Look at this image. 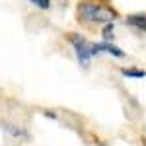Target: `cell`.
Returning <instances> with one entry per match:
<instances>
[{"label": "cell", "mask_w": 146, "mask_h": 146, "mask_svg": "<svg viewBox=\"0 0 146 146\" xmlns=\"http://www.w3.org/2000/svg\"><path fill=\"white\" fill-rule=\"evenodd\" d=\"M68 39H70V43H72V47H74V51H76V56H78L80 64H82V66H88L90 60H92V56H94L92 43H88L82 35H76V33H70Z\"/></svg>", "instance_id": "cell-2"}, {"label": "cell", "mask_w": 146, "mask_h": 146, "mask_svg": "<svg viewBox=\"0 0 146 146\" xmlns=\"http://www.w3.org/2000/svg\"><path fill=\"white\" fill-rule=\"evenodd\" d=\"M127 22L131 23V25H135V27H138V29L146 31V16L144 14H133V16L127 18Z\"/></svg>", "instance_id": "cell-4"}, {"label": "cell", "mask_w": 146, "mask_h": 146, "mask_svg": "<svg viewBox=\"0 0 146 146\" xmlns=\"http://www.w3.org/2000/svg\"><path fill=\"white\" fill-rule=\"evenodd\" d=\"M103 39H105V43H109V39H113V23H107L105 27H103Z\"/></svg>", "instance_id": "cell-6"}, {"label": "cell", "mask_w": 146, "mask_h": 146, "mask_svg": "<svg viewBox=\"0 0 146 146\" xmlns=\"http://www.w3.org/2000/svg\"><path fill=\"white\" fill-rule=\"evenodd\" d=\"M92 51H94V55H98V53H101V51H105V53H109V55H115V56H119V58H123L125 53L119 49V47H115L111 45V43H94L92 45Z\"/></svg>", "instance_id": "cell-3"}, {"label": "cell", "mask_w": 146, "mask_h": 146, "mask_svg": "<svg viewBox=\"0 0 146 146\" xmlns=\"http://www.w3.org/2000/svg\"><path fill=\"white\" fill-rule=\"evenodd\" d=\"M117 18V12L111 6L96 2V0H82L78 4V20L84 22H101V23H111Z\"/></svg>", "instance_id": "cell-1"}, {"label": "cell", "mask_w": 146, "mask_h": 146, "mask_svg": "<svg viewBox=\"0 0 146 146\" xmlns=\"http://www.w3.org/2000/svg\"><path fill=\"white\" fill-rule=\"evenodd\" d=\"M121 74L127 78H146V70H138V68H123Z\"/></svg>", "instance_id": "cell-5"}, {"label": "cell", "mask_w": 146, "mask_h": 146, "mask_svg": "<svg viewBox=\"0 0 146 146\" xmlns=\"http://www.w3.org/2000/svg\"><path fill=\"white\" fill-rule=\"evenodd\" d=\"M33 6H37V8H41V10H49L51 8V0H29Z\"/></svg>", "instance_id": "cell-7"}]
</instances>
